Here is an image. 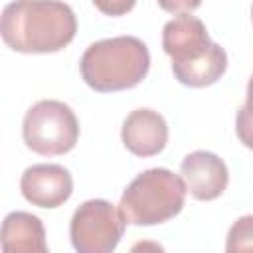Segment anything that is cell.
Instances as JSON below:
<instances>
[{
    "instance_id": "6da1fadb",
    "label": "cell",
    "mask_w": 253,
    "mask_h": 253,
    "mask_svg": "<svg viewBox=\"0 0 253 253\" xmlns=\"http://www.w3.org/2000/svg\"><path fill=\"white\" fill-rule=\"evenodd\" d=\"M4 43L18 53H55L77 34V18L61 0H14L0 18Z\"/></svg>"
},
{
    "instance_id": "7a4b0ae2",
    "label": "cell",
    "mask_w": 253,
    "mask_h": 253,
    "mask_svg": "<svg viewBox=\"0 0 253 253\" xmlns=\"http://www.w3.org/2000/svg\"><path fill=\"white\" fill-rule=\"evenodd\" d=\"M162 49L172 59L174 77L186 87H208L227 69V53L210 40L204 22L192 14H178L162 28Z\"/></svg>"
},
{
    "instance_id": "3957f363",
    "label": "cell",
    "mask_w": 253,
    "mask_h": 253,
    "mask_svg": "<svg viewBox=\"0 0 253 253\" xmlns=\"http://www.w3.org/2000/svg\"><path fill=\"white\" fill-rule=\"evenodd\" d=\"M150 53L142 40L117 36L91 43L79 61L83 81L97 93L132 89L148 75Z\"/></svg>"
},
{
    "instance_id": "277c9868",
    "label": "cell",
    "mask_w": 253,
    "mask_h": 253,
    "mask_svg": "<svg viewBox=\"0 0 253 253\" xmlns=\"http://www.w3.org/2000/svg\"><path fill=\"white\" fill-rule=\"evenodd\" d=\"M186 194L182 176L168 168H148L125 188L119 210L130 225H156L182 211Z\"/></svg>"
},
{
    "instance_id": "5b68a950",
    "label": "cell",
    "mask_w": 253,
    "mask_h": 253,
    "mask_svg": "<svg viewBox=\"0 0 253 253\" xmlns=\"http://www.w3.org/2000/svg\"><path fill=\"white\" fill-rule=\"evenodd\" d=\"M22 136L26 146L36 154H67L79 140V121L63 101L43 99L26 111Z\"/></svg>"
},
{
    "instance_id": "8992f818",
    "label": "cell",
    "mask_w": 253,
    "mask_h": 253,
    "mask_svg": "<svg viewBox=\"0 0 253 253\" xmlns=\"http://www.w3.org/2000/svg\"><path fill=\"white\" fill-rule=\"evenodd\" d=\"M126 227L121 210L107 200H87L71 215L69 237L77 253H111Z\"/></svg>"
},
{
    "instance_id": "52a82bcc",
    "label": "cell",
    "mask_w": 253,
    "mask_h": 253,
    "mask_svg": "<svg viewBox=\"0 0 253 253\" xmlns=\"http://www.w3.org/2000/svg\"><path fill=\"white\" fill-rule=\"evenodd\" d=\"M20 192L32 206L53 210L71 198L73 178L59 164H32L20 178Z\"/></svg>"
},
{
    "instance_id": "ba28073f",
    "label": "cell",
    "mask_w": 253,
    "mask_h": 253,
    "mask_svg": "<svg viewBox=\"0 0 253 253\" xmlns=\"http://www.w3.org/2000/svg\"><path fill=\"white\" fill-rule=\"evenodd\" d=\"M180 172L190 196L200 202H211L219 198L229 184L225 162L208 150H194L186 154L180 164Z\"/></svg>"
},
{
    "instance_id": "9c48e42d",
    "label": "cell",
    "mask_w": 253,
    "mask_h": 253,
    "mask_svg": "<svg viewBox=\"0 0 253 253\" xmlns=\"http://www.w3.org/2000/svg\"><path fill=\"white\" fill-rule=\"evenodd\" d=\"M123 144L128 152L140 158L156 156L166 148L168 142V125L158 111L152 109H134L126 115L121 128Z\"/></svg>"
},
{
    "instance_id": "30bf717a",
    "label": "cell",
    "mask_w": 253,
    "mask_h": 253,
    "mask_svg": "<svg viewBox=\"0 0 253 253\" xmlns=\"http://www.w3.org/2000/svg\"><path fill=\"white\" fill-rule=\"evenodd\" d=\"M0 243L4 253H45V229L38 215L30 211H12L2 221Z\"/></svg>"
},
{
    "instance_id": "8fae6325",
    "label": "cell",
    "mask_w": 253,
    "mask_h": 253,
    "mask_svg": "<svg viewBox=\"0 0 253 253\" xmlns=\"http://www.w3.org/2000/svg\"><path fill=\"white\" fill-rule=\"evenodd\" d=\"M225 251H253V213L241 215L233 221V225L227 231Z\"/></svg>"
},
{
    "instance_id": "7c38bea8",
    "label": "cell",
    "mask_w": 253,
    "mask_h": 253,
    "mask_svg": "<svg viewBox=\"0 0 253 253\" xmlns=\"http://www.w3.org/2000/svg\"><path fill=\"white\" fill-rule=\"evenodd\" d=\"M235 132L239 142L253 150V75L247 83V99L235 117Z\"/></svg>"
},
{
    "instance_id": "4fadbf2b",
    "label": "cell",
    "mask_w": 253,
    "mask_h": 253,
    "mask_svg": "<svg viewBox=\"0 0 253 253\" xmlns=\"http://www.w3.org/2000/svg\"><path fill=\"white\" fill-rule=\"evenodd\" d=\"M95 4V8L105 14V16H111V18H119V16H125L128 14L136 0H91Z\"/></svg>"
},
{
    "instance_id": "5bb4252c",
    "label": "cell",
    "mask_w": 253,
    "mask_h": 253,
    "mask_svg": "<svg viewBox=\"0 0 253 253\" xmlns=\"http://www.w3.org/2000/svg\"><path fill=\"white\" fill-rule=\"evenodd\" d=\"M156 2L164 12H170L176 16L178 14H190L202 6V0H156Z\"/></svg>"
},
{
    "instance_id": "9a60e30c",
    "label": "cell",
    "mask_w": 253,
    "mask_h": 253,
    "mask_svg": "<svg viewBox=\"0 0 253 253\" xmlns=\"http://www.w3.org/2000/svg\"><path fill=\"white\" fill-rule=\"evenodd\" d=\"M251 16H253V10H251Z\"/></svg>"
}]
</instances>
